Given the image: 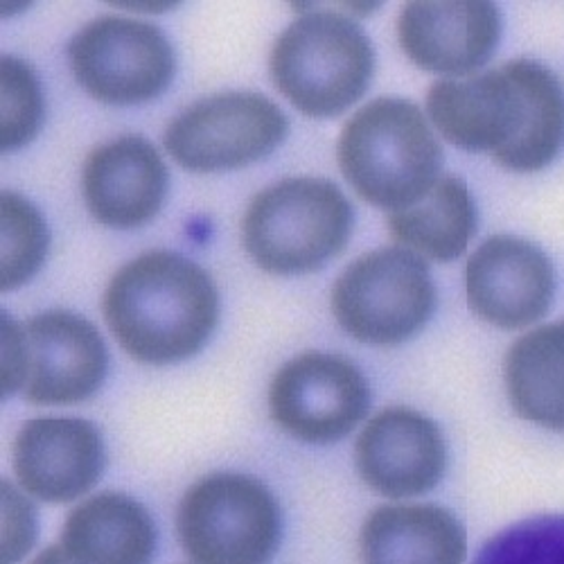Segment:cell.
I'll return each mask as SVG.
<instances>
[{
    "label": "cell",
    "mask_w": 564,
    "mask_h": 564,
    "mask_svg": "<svg viewBox=\"0 0 564 564\" xmlns=\"http://www.w3.org/2000/svg\"><path fill=\"white\" fill-rule=\"evenodd\" d=\"M427 113L452 145L510 172L544 170L564 148V86L533 59L430 88Z\"/></svg>",
    "instance_id": "1"
},
{
    "label": "cell",
    "mask_w": 564,
    "mask_h": 564,
    "mask_svg": "<svg viewBox=\"0 0 564 564\" xmlns=\"http://www.w3.org/2000/svg\"><path fill=\"white\" fill-rule=\"evenodd\" d=\"M102 312L131 359L167 366L206 346L217 327L219 294L210 275L193 260L150 251L111 278Z\"/></svg>",
    "instance_id": "2"
},
{
    "label": "cell",
    "mask_w": 564,
    "mask_h": 564,
    "mask_svg": "<svg viewBox=\"0 0 564 564\" xmlns=\"http://www.w3.org/2000/svg\"><path fill=\"white\" fill-rule=\"evenodd\" d=\"M337 159L355 193L391 213L425 197L443 167L425 113L402 98H378L359 109L341 131Z\"/></svg>",
    "instance_id": "3"
},
{
    "label": "cell",
    "mask_w": 564,
    "mask_h": 564,
    "mask_svg": "<svg viewBox=\"0 0 564 564\" xmlns=\"http://www.w3.org/2000/svg\"><path fill=\"white\" fill-rule=\"evenodd\" d=\"M352 224V204L333 181L285 178L253 197L242 221V240L260 269L296 275L318 271L339 256Z\"/></svg>",
    "instance_id": "4"
},
{
    "label": "cell",
    "mask_w": 564,
    "mask_h": 564,
    "mask_svg": "<svg viewBox=\"0 0 564 564\" xmlns=\"http://www.w3.org/2000/svg\"><path fill=\"white\" fill-rule=\"evenodd\" d=\"M269 66L273 84L299 111L335 118L366 93L375 53L348 17L307 12L275 39Z\"/></svg>",
    "instance_id": "5"
},
{
    "label": "cell",
    "mask_w": 564,
    "mask_h": 564,
    "mask_svg": "<svg viewBox=\"0 0 564 564\" xmlns=\"http://www.w3.org/2000/svg\"><path fill=\"white\" fill-rule=\"evenodd\" d=\"M176 535L193 564H267L280 546V506L258 479L215 473L181 497Z\"/></svg>",
    "instance_id": "6"
},
{
    "label": "cell",
    "mask_w": 564,
    "mask_h": 564,
    "mask_svg": "<svg viewBox=\"0 0 564 564\" xmlns=\"http://www.w3.org/2000/svg\"><path fill=\"white\" fill-rule=\"evenodd\" d=\"M436 307L430 267L404 247H387L357 258L337 278L333 312L361 344L398 346L417 335Z\"/></svg>",
    "instance_id": "7"
},
{
    "label": "cell",
    "mask_w": 564,
    "mask_h": 564,
    "mask_svg": "<svg viewBox=\"0 0 564 564\" xmlns=\"http://www.w3.org/2000/svg\"><path fill=\"white\" fill-rule=\"evenodd\" d=\"M290 120L258 93H221L195 102L165 129L167 154L185 170L210 174L245 167L271 154Z\"/></svg>",
    "instance_id": "8"
},
{
    "label": "cell",
    "mask_w": 564,
    "mask_h": 564,
    "mask_svg": "<svg viewBox=\"0 0 564 564\" xmlns=\"http://www.w3.org/2000/svg\"><path fill=\"white\" fill-rule=\"evenodd\" d=\"M75 79L107 105L154 100L170 86L174 53L152 23L102 17L84 25L68 43Z\"/></svg>",
    "instance_id": "9"
},
{
    "label": "cell",
    "mask_w": 564,
    "mask_h": 564,
    "mask_svg": "<svg viewBox=\"0 0 564 564\" xmlns=\"http://www.w3.org/2000/svg\"><path fill=\"white\" fill-rule=\"evenodd\" d=\"M368 409V380L339 355H299L273 375L269 387V411L275 425L312 445L346 438Z\"/></svg>",
    "instance_id": "10"
},
{
    "label": "cell",
    "mask_w": 564,
    "mask_h": 564,
    "mask_svg": "<svg viewBox=\"0 0 564 564\" xmlns=\"http://www.w3.org/2000/svg\"><path fill=\"white\" fill-rule=\"evenodd\" d=\"M30 404L68 406L96 395L107 378L109 352L98 327L79 314L51 310L25 325Z\"/></svg>",
    "instance_id": "11"
},
{
    "label": "cell",
    "mask_w": 564,
    "mask_h": 564,
    "mask_svg": "<svg viewBox=\"0 0 564 564\" xmlns=\"http://www.w3.org/2000/svg\"><path fill=\"white\" fill-rule=\"evenodd\" d=\"M355 463L361 481L389 499L434 490L447 467V445L436 422L409 406L372 415L357 438Z\"/></svg>",
    "instance_id": "12"
},
{
    "label": "cell",
    "mask_w": 564,
    "mask_h": 564,
    "mask_svg": "<svg viewBox=\"0 0 564 564\" xmlns=\"http://www.w3.org/2000/svg\"><path fill=\"white\" fill-rule=\"evenodd\" d=\"M467 305L501 330H522L540 321L555 294L553 264L535 245L495 235L465 269Z\"/></svg>",
    "instance_id": "13"
},
{
    "label": "cell",
    "mask_w": 564,
    "mask_h": 564,
    "mask_svg": "<svg viewBox=\"0 0 564 564\" xmlns=\"http://www.w3.org/2000/svg\"><path fill=\"white\" fill-rule=\"evenodd\" d=\"M105 463L98 427L82 417H34L14 441L17 479L28 495L45 503H68L90 492Z\"/></svg>",
    "instance_id": "14"
},
{
    "label": "cell",
    "mask_w": 564,
    "mask_h": 564,
    "mask_svg": "<svg viewBox=\"0 0 564 564\" xmlns=\"http://www.w3.org/2000/svg\"><path fill=\"white\" fill-rule=\"evenodd\" d=\"M404 55L422 70L467 75L497 51L501 14L492 3H409L398 23Z\"/></svg>",
    "instance_id": "15"
},
{
    "label": "cell",
    "mask_w": 564,
    "mask_h": 564,
    "mask_svg": "<svg viewBox=\"0 0 564 564\" xmlns=\"http://www.w3.org/2000/svg\"><path fill=\"white\" fill-rule=\"evenodd\" d=\"M167 181V167L150 140L122 135L88 154L82 191L90 215L100 224L135 228L161 210Z\"/></svg>",
    "instance_id": "16"
},
{
    "label": "cell",
    "mask_w": 564,
    "mask_h": 564,
    "mask_svg": "<svg viewBox=\"0 0 564 564\" xmlns=\"http://www.w3.org/2000/svg\"><path fill=\"white\" fill-rule=\"evenodd\" d=\"M361 564H465L467 533L434 503L375 508L359 533Z\"/></svg>",
    "instance_id": "17"
},
{
    "label": "cell",
    "mask_w": 564,
    "mask_h": 564,
    "mask_svg": "<svg viewBox=\"0 0 564 564\" xmlns=\"http://www.w3.org/2000/svg\"><path fill=\"white\" fill-rule=\"evenodd\" d=\"M59 546L73 564H152L156 527L143 503L100 492L70 510Z\"/></svg>",
    "instance_id": "18"
},
{
    "label": "cell",
    "mask_w": 564,
    "mask_h": 564,
    "mask_svg": "<svg viewBox=\"0 0 564 564\" xmlns=\"http://www.w3.org/2000/svg\"><path fill=\"white\" fill-rule=\"evenodd\" d=\"M503 380L517 413L564 434V318L535 327L510 346Z\"/></svg>",
    "instance_id": "19"
},
{
    "label": "cell",
    "mask_w": 564,
    "mask_h": 564,
    "mask_svg": "<svg viewBox=\"0 0 564 564\" xmlns=\"http://www.w3.org/2000/svg\"><path fill=\"white\" fill-rule=\"evenodd\" d=\"M393 238L436 262L458 258L477 232V206L458 176H441L425 197L389 215Z\"/></svg>",
    "instance_id": "20"
},
{
    "label": "cell",
    "mask_w": 564,
    "mask_h": 564,
    "mask_svg": "<svg viewBox=\"0 0 564 564\" xmlns=\"http://www.w3.org/2000/svg\"><path fill=\"white\" fill-rule=\"evenodd\" d=\"M3 217V264H0V290L10 292L28 282L43 264L48 251V226L34 204L17 193L0 197Z\"/></svg>",
    "instance_id": "21"
},
{
    "label": "cell",
    "mask_w": 564,
    "mask_h": 564,
    "mask_svg": "<svg viewBox=\"0 0 564 564\" xmlns=\"http://www.w3.org/2000/svg\"><path fill=\"white\" fill-rule=\"evenodd\" d=\"M475 564H564V514H538L503 529Z\"/></svg>",
    "instance_id": "22"
},
{
    "label": "cell",
    "mask_w": 564,
    "mask_h": 564,
    "mask_svg": "<svg viewBox=\"0 0 564 564\" xmlns=\"http://www.w3.org/2000/svg\"><path fill=\"white\" fill-rule=\"evenodd\" d=\"M0 84H3L0 150L14 152L34 140L43 124V93L34 70L17 57H3L0 62Z\"/></svg>",
    "instance_id": "23"
},
{
    "label": "cell",
    "mask_w": 564,
    "mask_h": 564,
    "mask_svg": "<svg viewBox=\"0 0 564 564\" xmlns=\"http://www.w3.org/2000/svg\"><path fill=\"white\" fill-rule=\"evenodd\" d=\"M3 499V546H0V564H19L34 546L36 514L25 495L10 481L0 484Z\"/></svg>",
    "instance_id": "24"
},
{
    "label": "cell",
    "mask_w": 564,
    "mask_h": 564,
    "mask_svg": "<svg viewBox=\"0 0 564 564\" xmlns=\"http://www.w3.org/2000/svg\"><path fill=\"white\" fill-rule=\"evenodd\" d=\"M3 325V398L25 389L28 380V339L25 327H21L10 314L0 316Z\"/></svg>",
    "instance_id": "25"
},
{
    "label": "cell",
    "mask_w": 564,
    "mask_h": 564,
    "mask_svg": "<svg viewBox=\"0 0 564 564\" xmlns=\"http://www.w3.org/2000/svg\"><path fill=\"white\" fill-rule=\"evenodd\" d=\"M30 564H73L59 544L43 549Z\"/></svg>",
    "instance_id": "26"
}]
</instances>
